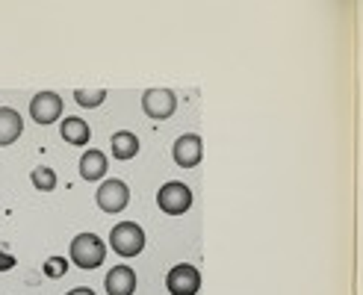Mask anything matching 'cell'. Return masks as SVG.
Here are the masks:
<instances>
[{"instance_id":"cell-1","label":"cell","mask_w":363,"mask_h":295,"mask_svg":"<svg viewBox=\"0 0 363 295\" xmlns=\"http://www.w3.org/2000/svg\"><path fill=\"white\" fill-rule=\"evenodd\" d=\"M68 257H71V263L80 266V269H98L106 260V245L95 233H80V236L71 239Z\"/></svg>"},{"instance_id":"cell-2","label":"cell","mask_w":363,"mask_h":295,"mask_svg":"<svg viewBox=\"0 0 363 295\" xmlns=\"http://www.w3.org/2000/svg\"><path fill=\"white\" fill-rule=\"evenodd\" d=\"M110 245L118 257H136L145 248V230L136 221H118L110 230Z\"/></svg>"},{"instance_id":"cell-3","label":"cell","mask_w":363,"mask_h":295,"mask_svg":"<svg viewBox=\"0 0 363 295\" xmlns=\"http://www.w3.org/2000/svg\"><path fill=\"white\" fill-rule=\"evenodd\" d=\"M157 207L166 216H184L192 207V189L180 180L162 183L160 192H157Z\"/></svg>"},{"instance_id":"cell-4","label":"cell","mask_w":363,"mask_h":295,"mask_svg":"<svg viewBox=\"0 0 363 295\" xmlns=\"http://www.w3.org/2000/svg\"><path fill=\"white\" fill-rule=\"evenodd\" d=\"M142 109H145V116H148V118L166 121V118L174 116L177 98H174L172 89H148V91L142 95Z\"/></svg>"},{"instance_id":"cell-5","label":"cell","mask_w":363,"mask_h":295,"mask_svg":"<svg viewBox=\"0 0 363 295\" xmlns=\"http://www.w3.org/2000/svg\"><path fill=\"white\" fill-rule=\"evenodd\" d=\"M95 201L104 213H121L127 204H130V189H127L124 180H104L98 192H95Z\"/></svg>"},{"instance_id":"cell-6","label":"cell","mask_w":363,"mask_h":295,"mask_svg":"<svg viewBox=\"0 0 363 295\" xmlns=\"http://www.w3.org/2000/svg\"><path fill=\"white\" fill-rule=\"evenodd\" d=\"M166 289L172 295H198V289H201V272L189 263H177L166 274Z\"/></svg>"},{"instance_id":"cell-7","label":"cell","mask_w":363,"mask_h":295,"mask_svg":"<svg viewBox=\"0 0 363 295\" xmlns=\"http://www.w3.org/2000/svg\"><path fill=\"white\" fill-rule=\"evenodd\" d=\"M30 118L35 124H53L57 118H62V98L57 91H39V95H33Z\"/></svg>"},{"instance_id":"cell-8","label":"cell","mask_w":363,"mask_h":295,"mask_svg":"<svg viewBox=\"0 0 363 295\" xmlns=\"http://www.w3.org/2000/svg\"><path fill=\"white\" fill-rule=\"evenodd\" d=\"M172 157L180 169H195L204 157V142L198 133H184L174 145H172Z\"/></svg>"},{"instance_id":"cell-9","label":"cell","mask_w":363,"mask_h":295,"mask_svg":"<svg viewBox=\"0 0 363 295\" xmlns=\"http://www.w3.org/2000/svg\"><path fill=\"white\" fill-rule=\"evenodd\" d=\"M104 286H106V295H133L136 292V272L130 266L118 263L106 272Z\"/></svg>"},{"instance_id":"cell-10","label":"cell","mask_w":363,"mask_h":295,"mask_svg":"<svg viewBox=\"0 0 363 295\" xmlns=\"http://www.w3.org/2000/svg\"><path fill=\"white\" fill-rule=\"evenodd\" d=\"M106 169H110V162H106V154L98 151V148H89V151L80 157V177L95 183V180H104Z\"/></svg>"},{"instance_id":"cell-11","label":"cell","mask_w":363,"mask_h":295,"mask_svg":"<svg viewBox=\"0 0 363 295\" xmlns=\"http://www.w3.org/2000/svg\"><path fill=\"white\" fill-rule=\"evenodd\" d=\"M24 133V118L12 106H0V145H12Z\"/></svg>"},{"instance_id":"cell-12","label":"cell","mask_w":363,"mask_h":295,"mask_svg":"<svg viewBox=\"0 0 363 295\" xmlns=\"http://www.w3.org/2000/svg\"><path fill=\"white\" fill-rule=\"evenodd\" d=\"M60 136H62V142H68V145L83 148V145H89V139H92V130H89V124H86L83 118H62Z\"/></svg>"},{"instance_id":"cell-13","label":"cell","mask_w":363,"mask_h":295,"mask_svg":"<svg viewBox=\"0 0 363 295\" xmlns=\"http://www.w3.org/2000/svg\"><path fill=\"white\" fill-rule=\"evenodd\" d=\"M110 145H113V157L121 160V162L133 160V157L139 154V139H136V133H130V130H118V133H113Z\"/></svg>"},{"instance_id":"cell-14","label":"cell","mask_w":363,"mask_h":295,"mask_svg":"<svg viewBox=\"0 0 363 295\" xmlns=\"http://www.w3.org/2000/svg\"><path fill=\"white\" fill-rule=\"evenodd\" d=\"M30 180H33V187L39 192H53L57 189V172H53L50 165H35V169L30 172Z\"/></svg>"},{"instance_id":"cell-15","label":"cell","mask_w":363,"mask_h":295,"mask_svg":"<svg viewBox=\"0 0 363 295\" xmlns=\"http://www.w3.org/2000/svg\"><path fill=\"white\" fill-rule=\"evenodd\" d=\"M74 101L80 106H86V109H95V106H101L106 101V91L104 89H77L74 91Z\"/></svg>"},{"instance_id":"cell-16","label":"cell","mask_w":363,"mask_h":295,"mask_svg":"<svg viewBox=\"0 0 363 295\" xmlns=\"http://www.w3.org/2000/svg\"><path fill=\"white\" fill-rule=\"evenodd\" d=\"M65 272H68L65 257H50V260H45V274H48V278H62Z\"/></svg>"},{"instance_id":"cell-17","label":"cell","mask_w":363,"mask_h":295,"mask_svg":"<svg viewBox=\"0 0 363 295\" xmlns=\"http://www.w3.org/2000/svg\"><path fill=\"white\" fill-rule=\"evenodd\" d=\"M9 269H15V257L0 248V272H9Z\"/></svg>"},{"instance_id":"cell-18","label":"cell","mask_w":363,"mask_h":295,"mask_svg":"<svg viewBox=\"0 0 363 295\" xmlns=\"http://www.w3.org/2000/svg\"><path fill=\"white\" fill-rule=\"evenodd\" d=\"M65 295H95V289H89V286H77V289H71Z\"/></svg>"}]
</instances>
